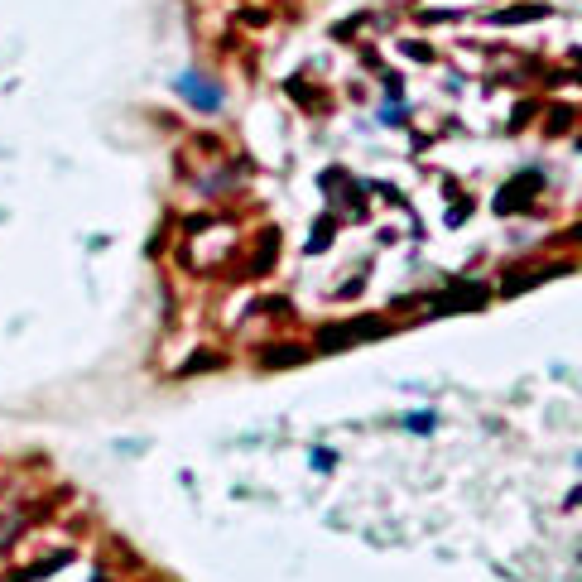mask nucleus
Segmentation results:
<instances>
[{
    "instance_id": "nucleus-1",
    "label": "nucleus",
    "mask_w": 582,
    "mask_h": 582,
    "mask_svg": "<svg viewBox=\"0 0 582 582\" xmlns=\"http://www.w3.org/2000/svg\"><path fill=\"white\" fill-rule=\"evenodd\" d=\"M179 92L193 101V106H202V111H217V106H221V92H217L207 78H197V73H183V78H179Z\"/></svg>"
},
{
    "instance_id": "nucleus-2",
    "label": "nucleus",
    "mask_w": 582,
    "mask_h": 582,
    "mask_svg": "<svg viewBox=\"0 0 582 582\" xmlns=\"http://www.w3.org/2000/svg\"><path fill=\"white\" fill-rule=\"evenodd\" d=\"M404 424H409V428H419V433H428V428H433V414H409Z\"/></svg>"
}]
</instances>
